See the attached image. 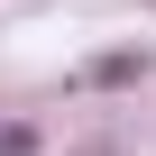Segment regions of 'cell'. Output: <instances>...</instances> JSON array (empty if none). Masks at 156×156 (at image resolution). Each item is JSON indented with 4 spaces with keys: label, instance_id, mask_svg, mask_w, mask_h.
<instances>
[{
    "label": "cell",
    "instance_id": "cell-1",
    "mask_svg": "<svg viewBox=\"0 0 156 156\" xmlns=\"http://www.w3.org/2000/svg\"><path fill=\"white\" fill-rule=\"evenodd\" d=\"M147 73H156L147 46H101V55L83 64V83H92V92H129V83H147Z\"/></svg>",
    "mask_w": 156,
    "mask_h": 156
},
{
    "label": "cell",
    "instance_id": "cell-2",
    "mask_svg": "<svg viewBox=\"0 0 156 156\" xmlns=\"http://www.w3.org/2000/svg\"><path fill=\"white\" fill-rule=\"evenodd\" d=\"M37 147H46L37 119H0V156H37Z\"/></svg>",
    "mask_w": 156,
    "mask_h": 156
},
{
    "label": "cell",
    "instance_id": "cell-3",
    "mask_svg": "<svg viewBox=\"0 0 156 156\" xmlns=\"http://www.w3.org/2000/svg\"><path fill=\"white\" fill-rule=\"evenodd\" d=\"M83 156H110V147H83Z\"/></svg>",
    "mask_w": 156,
    "mask_h": 156
}]
</instances>
